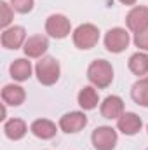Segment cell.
Segmentation results:
<instances>
[{
	"mask_svg": "<svg viewBox=\"0 0 148 150\" xmlns=\"http://www.w3.org/2000/svg\"><path fill=\"white\" fill-rule=\"evenodd\" d=\"M87 79L96 89H106L113 82V67L106 59H94L87 68Z\"/></svg>",
	"mask_w": 148,
	"mask_h": 150,
	"instance_id": "1",
	"label": "cell"
},
{
	"mask_svg": "<svg viewBox=\"0 0 148 150\" xmlns=\"http://www.w3.org/2000/svg\"><path fill=\"white\" fill-rule=\"evenodd\" d=\"M35 75L37 80L42 86H54L59 80L61 75V65L56 58L52 56H44L40 58L35 65Z\"/></svg>",
	"mask_w": 148,
	"mask_h": 150,
	"instance_id": "2",
	"label": "cell"
},
{
	"mask_svg": "<svg viewBox=\"0 0 148 150\" xmlns=\"http://www.w3.org/2000/svg\"><path fill=\"white\" fill-rule=\"evenodd\" d=\"M72 38H73V44L77 49L89 51V49L96 47L99 42V28L92 23L78 25L72 33Z\"/></svg>",
	"mask_w": 148,
	"mask_h": 150,
	"instance_id": "3",
	"label": "cell"
},
{
	"mask_svg": "<svg viewBox=\"0 0 148 150\" xmlns=\"http://www.w3.org/2000/svg\"><path fill=\"white\" fill-rule=\"evenodd\" d=\"M105 47L106 51L111 52V54H120L127 49L129 42H131V37H129V32L125 28H120V26H115V28H110L106 33H105Z\"/></svg>",
	"mask_w": 148,
	"mask_h": 150,
	"instance_id": "4",
	"label": "cell"
},
{
	"mask_svg": "<svg viewBox=\"0 0 148 150\" xmlns=\"http://www.w3.org/2000/svg\"><path fill=\"white\" fill-rule=\"evenodd\" d=\"M45 33L49 37L56 38V40L66 38L70 33H73L72 32V23L65 14H51L45 19Z\"/></svg>",
	"mask_w": 148,
	"mask_h": 150,
	"instance_id": "5",
	"label": "cell"
},
{
	"mask_svg": "<svg viewBox=\"0 0 148 150\" xmlns=\"http://www.w3.org/2000/svg\"><path fill=\"white\" fill-rule=\"evenodd\" d=\"M91 142H92L94 150H113L117 147L118 134L110 126H99L92 131Z\"/></svg>",
	"mask_w": 148,
	"mask_h": 150,
	"instance_id": "6",
	"label": "cell"
},
{
	"mask_svg": "<svg viewBox=\"0 0 148 150\" xmlns=\"http://www.w3.org/2000/svg\"><path fill=\"white\" fill-rule=\"evenodd\" d=\"M125 25H127V30H131L132 33L145 32L148 28V7L147 5H134L127 12V16H125Z\"/></svg>",
	"mask_w": 148,
	"mask_h": 150,
	"instance_id": "7",
	"label": "cell"
},
{
	"mask_svg": "<svg viewBox=\"0 0 148 150\" xmlns=\"http://www.w3.org/2000/svg\"><path fill=\"white\" fill-rule=\"evenodd\" d=\"M26 30L23 28V26H18V25H14V26H9V28H5L4 32H2V37H0V44H2V47H5V49H19V47H23L25 45V42H26Z\"/></svg>",
	"mask_w": 148,
	"mask_h": 150,
	"instance_id": "8",
	"label": "cell"
},
{
	"mask_svg": "<svg viewBox=\"0 0 148 150\" xmlns=\"http://www.w3.org/2000/svg\"><path fill=\"white\" fill-rule=\"evenodd\" d=\"M58 126L63 133H68V134L78 133L87 126V115L84 112H68L59 119Z\"/></svg>",
	"mask_w": 148,
	"mask_h": 150,
	"instance_id": "9",
	"label": "cell"
},
{
	"mask_svg": "<svg viewBox=\"0 0 148 150\" xmlns=\"http://www.w3.org/2000/svg\"><path fill=\"white\" fill-rule=\"evenodd\" d=\"M143 120L138 113L134 112H124L118 119H117V129L125 134V136H134L141 131Z\"/></svg>",
	"mask_w": 148,
	"mask_h": 150,
	"instance_id": "10",
	"label": "cell"
},
{
	"mask_svg": "<svg viewBox=\"0 0 148 150\" xmlns=\"http://www.w3.org/2000/svg\"><path fill=\"white\" fill-rule=\"evenodd\" d=\"M47 49H49V38L45 35H32L26 38L23 45L26 58H44Z\"/></svg>",
	"mask_w": 148,
	"mask_h": 150,
	"instance_id": "11",
	"label": "cell"
},
{
	"mask_svg": "<svg viewBox=\"0 0 148 150\" xmlns=\"http://www.w3.org/2000/svg\"><path fill=\"white\" fill-rule=\"evenodd\" d=\"M99 112L105 119H110V120H117L122 113H124V100L117 94H111V96H106L99 107Z\"/></svg>",
	"mask_w": 148,
	"mask_h": 150,
	"instance_id": "12",
	"label": "cell"
},
{
	"mask_svg": "<svg viewBox=\"0 0 148 150\" xmlns=\"http://www.w3.org/2000/svg\"><path fill=\"white\" fill-rule=\"evenodd\" d=\"M26 100V91L25 87L18 86V84H7L2 89V101L9 107H19L23 105Z\"/></svg>",
	"mask_w": 148,
	"mask_h": 150,
	"instance_id": "13",
	"label": "cell"
},
{
	"mask_svg": "<svg viewBox=\"0 0 148 150\" xmlns=\"http://www.w3.org/2000/svg\"><path fill=\"white\" fill-rule=\"evenodd\" d=\"M30 131H32L33 136H37L38 140H51V138L56 136L58 127H56V124H54L52 120H49V119H37V120L32 122Z\"/></svg>",
	"mask_w": 148,
	"mask_h": 150,
	"instance_id": "14",
	"label": "cell"
},
{
	"mask_svg": "<svg viewBox=\"0 0 148 150\" xmlns=\"http://www.w3.org/2000/svg\"><path fill=\"white\" fill-rule=\"evenodd\" d=\"M26 133H28V126L23 119H9L4 124V134L12 142L23 140L26 136Z\"/></svg>",
	"mask_w": 148,
	"mask_h": 150,
	"instance_id": "15",
	"label": "cell"
},
{
	"mask_svg": "<svg viewBox=\"0 0 148 150\" xmlns=\"http://www.w3.org/2000/svg\"><path fill=\"white\" fill-rule=\"evenodd\" d=\"M32 72H33V67H32V63H30L26 58H18V59H14V61L11 63V67H9L11 77H12L14 80H18V82L28 80V79L32 77Z\"/></svg>",
	"mask_w": 148,
	"mask_h": 150,
	"instance_id": "16",
	"label": "cell"
},
{
	"mask_svg": "<svg viewBox=\"0 0 148 150\" xmlns=\"http://www.w3.org/2000/svg\"><path fill=\"white\" fill-rule=\"evenodd\" d=\"M77 101L80 105L82 110H94L99 103V96H98V91L94 86H85L78 91V96H77Z\"/></svg>",
	"mask_w": 148,
	"mask_h": 150,
	"instance_id": "17",
	"label": "cell"
},
{
	"mask_svg": "<svg viewBox=\"0 0 148 150\" xmlns=\"http://www.w3.org/2000/svg\"><path fill=\"white\" fill-rule=\"evenodd\" d=\"M131 98L136 105L148 108V75L138 79L131 87Z\"/></svg>",
	"mask_w": 148,
	"mask_h": 150,
	"instance_id": "18",
	"label": "cell"
},
{
	"mask_svg": "<svg viewBox=\"0 0 148 150\" xmlns=\"http://www.w3.org/2000/svg\"><path fill=\"white\" fill-rule=\"evenodd\" d=\"M127 67H129V70H131L132 74L138 75L140 79L145 77V75H148V54L145 51L134 52V54L129 58Z\"/></svg>",
	"mask_w": 148,
	"mask_h": 150,
	"instance_id": "19",
	"label": "cell"
},
{
	"mask_svg": "<svg viewBox=\"0 0 148 150\" xmlns=\"http://www.w3.org/2000/svg\"><path fill=\"white\" fill-rule=\"evenodd\" d=\"M12 19H14V9H12V5L7 4L5 0H2L0 2V26L4 30L9 28L11 23H12Z\"/></svg>",
	"mask_w": 148,
	"mask_h": 150,
	"instance_id": "20",
	"label": "cell"
},
{
	"mask_svg": "<svg viewBox=\"0 0 148 150\" xmlns=\"http://www.w3.org/2000/svg\"><path fill=\"white\" fill-rule=\"evenodd\" d=\"M11 5L16 12L19 14H28L33 11V5H35V0H11Z\"/></svg>",
	"mask_w": 148,
	"mask_h": 150,
	"instance_id": "21",
	"label": "cell"
},
{
	"mask_svg": "<svg viewBox=\"0 0 148 150\" xmlns=\"http://www.w3.org/2000/svg\"><path fill=\"white\" fill-rule=\"evenodd\" d=\"M134 45L140 49V51H148V28L145 32H140V33H134Z\"/></svg>",
	"mask_w": 148,
	"mask_h": 150,
	"instance_id": "22",
	"label": "cell"
},
{
	"mask_svg": "<svg viewBox=\"0 0 148 150\" xmlns=\"http://www.w3.org/2000/svg\"><path fill=\"white\" fill-rule=\"evenodd\" d=\"M120 4H124V5H136V2L138 0H118Z\"/></svg>",
	"mask_w": 148,
	"mask_h": 150,
	"instance_id": "23",
	"label": "cell"
},
{
	"mask_svg": "<svg viewBox=\"0 0 148 150\" xmlns=\"http://www.w3.org/2000/svg\"><path fill=\"white\" fill-rule=\"evenodd\" d=\"M147 131H148V126H147Z\"/></svg>",
	"mask_w": 148,
	"mask_h": 150,
	"instance_id": "24",
	"label": "cell"
}]
</instances>
